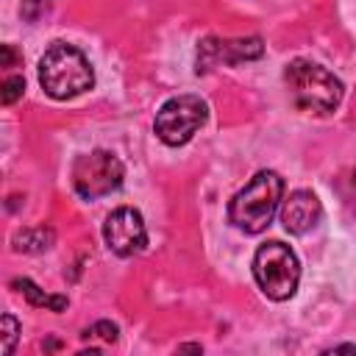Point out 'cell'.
<instances>
[{
    "instance_id": "30bf717a",
    "label": "cell",
    "mask_w": 356,
    "mask_h": 356,
    "mask_svg": "<svg viewBox=\"0 0 356 356\" xmlns=\"http://www.w3.org/2000/svg\"><path fill=\"white\" fill-rule=\"evenodd\" d=\"M56 242V234L53 228L47 225H31V228H19L14 231L11 236V248L17 253H42V250H50Z\"/></svg>"
},
{
    "instance_id": "8992f818",
    "label": "cell",
    "mask_w": 356,
    "mask_h": 356,
    "mask_svg": "<svg viewBox=\"0 0 356 356\" xmlns=\"http://www.w3.org/2000/svg\"><path fill=\"white\" fill-rule=\"evenodd\" d=\"M122 178H125V167L108 150L83 153L72 164V189L83 200H97L103 195L117 192L122 186Z\"/></svg>"
},
{
    "instance_id": "e0dca14e",
    "label": "cell",
    "mask_w": 356,
    "mask_h": 356,
    "mask_svg": "<svg viewBox=\"0 0 356 356\" xmlns=\"http://www.w3.org/2000/svg\"><path fill=\"white\" fill-rule=\"evenodd\" d=\"M334 353H339V350H350V353H356V345H337V348H331Z\"/></svg>"
},
{
    "instance_id": "277c9868",
    "label": "cell",
    "mask_w": 356,
    "mask_h": 356,
    "mask_svg": "<svg viewBox=\"0 0 356 356\" xmlns=\"http://www.w3.org/2000/svg\"><path fill=\"white\" fill-rule=\"evenodd\" d=\"M253 278L270 300H289L300 281V261L289 245L264 242L253 256Z\"/></svg>"
},
{
    "instance_id": "8fae6325",
    "label": "cell",
    "mask_w": 356,
    "mask_h": 356,
    "mask_svg": "<svg viewBox=\"0 0 356 356\" xmlns=\"http://www.w3.org/2000/svg\"><path fill=\"white\" fill-rule=\"evenodd\" d=\"M11 286H14L19 295H25V300H28L31 306H36V309L64 312V309L70 306L67 295H50V292H44V289H39L31 278H14V281H11Z\"/></svg>"
},
{
    "instance_id": "d6986e66",
    "label": "cell",
    "mask_w": 356,
    "mask_h": 356,
    "mask_svg": "<svg viewBox=\"0 0 356 356\" xmlns=\"http://www.w3.org/2000/svg\"><path fill=\"white\" fill-rule=\"evenodd\" d=\"M353 197H356V172H353Z\"/></svg>"
},
{
    "instance_id": "7a4b0ae2",
    "label": "cell",
    "mask_w": 356,
    "mask_h": 356,
    "mask_svg": "<svg viewBox=\"0 0 356 356\" xmlns=\"http://www.w3.org/2000/svg\"><path fill=\"white\" fill-rule=\"evenodd\" d=\"M284 197V178L275 170H259L228 203V220L245 234H261Z\"/></svg>"
},
{
    "instance_id": "7c38bea8",
    "label": "cell",
    "mask_w": 356,
    "mask_h": 356,
    "mask_svg": "<svg viewBox=\"0 0 356 356\" xmlns=\"http://www.w3.org/2000/svg\"><path fill=\"white\" fill-rule=\"evenodd\" d=\"M19 339V323L14 314H3V328H0V350L3 356H11L14 345Z\"/></svg>"
},
{
    "instance_id": "4fadbf2b",
    "label": "cell",
    "mask_w": 356,
    "mask_h": 356,
    "mask_svg": "<svg viewBox=\"0 0 356 356\" xmlns=\"http://www.w3.org/2000/svg\"><path fill=\"white\" fill-rule=\"evenodd\" d=\"M83 339H103V342L114 345V342L120 339V328H117V323H111V320H97L95 325H89V328L83 331Z\"/></svg>"
},
{
    "instance_id": "6da1fadb",
    "label": "cell",
    "mask_w": 356,
    "mask_h": 356,
    "mask_svg": "<svg viewBox=\"0 0 356 356\" xmlns=\"http://www.w3.org/2000/svg\"><path fill=\"white\" fill-rule=\"evenodd\" d=\"M284 83L292 103L309 114H331L345 95L342 81L317 61L292 58L284 70Z\"/></svg>"
},
{
    "instance_id": "5bb4252c",
    "label": "cell",
    "mask_w": 356,
    "mask_h": 356,
    "mask_svg": "<svg viewBox=\"0 0 356 356\" xmlns=\"http://www.w3.org/2000/svg\"><path fill=\"white\" fill-rule=\"evenodd\" d=\"M22 92H25V78L22 75H8L3 81V86H0V103L11 106V103H17L22 97Z\"/></svg>"
},
{
    "instance_id": "9c48e42d",
    "label": "cell",
    "mask_w": 356,
    "mask_h": 356,
    "mask_svg": "<svg viewBox=\"0 0 356 356\" xmlns=\"http://www.w3.org/2000/svg\"><path fill=\"white\" fill-rule=\"evenodd\" d=\"M320 217H323V206L312 189H295L289 192L286 200H281V225L295 236L312 231L320 222Z\"/></svg>"
},
{
    "instance_id": "ac0fdd59",
    "label": "cell",
    "mask_w": 356,
    "mask_h": 356,
    "mask_svg": "<svg viewBox=\"0 0 356 356\" xmlns=\"http://www.w3.org/2000/svg\"><path fill=\"white\" fill-rule=\"evenodd\" d=\"M178 350H195V353H200L203 348L200 345H178Z\"/></svg>"
},
{
    "instance_id": "52a82bcc",
    "label": "cell",
    "mask_w": 356,
    "mask_h": 356,
    "mask_svg": "<svg viewBox=\"0 0 356 356\" xmlns=\"http://www.w3.org/2000/svg\"><path fill=\"white\" fill-rule=\"evenodd\" d=\"M103 239H106L108 250L117 256H134V253L145 250L147 228H145L139 209H134V206L114 209L103 222Z\"/></svg>"
},
{
    "instance_id": "ba28073f",
    "label": "cell",
    "mask_w": 356,
    "mask_h": 356,
    "mask_svg": "<svg viewBox=\"0 0 356 356\" xmlns=\"http://www.w3.org/2000/svg\"><path fill=\"white\" fill-rule=\"evenodd\" d=\"M264 53L261 36H245V39H217L209 36L197 44V75L209 72L217 64H239V61H253Z\"/></svg>"
},
{
    "instance_id": "9a60e30c",
    "label": "cell",
    "mask_w": 356,
    "mask_h": 356,
    "mask_svg": "<svg viewBox=\"0 0 356 356\" xmlns=\"http://www.w3.org/2000/svg\"><path fill=\"white\" fill-rule=\"evenodd\" d=\"M50 8V0H22L19 3V14L25 22H39Z\"/></svg>"
},
{
    "instance_id": "3957f363",
    "label": "cell",
    "mask_w": 356,
    "mask_h": 356,
    "mask_svg": "<svg viewBox=\"0 0 356 356\" xmlns=\"http://www.w3.org/2000/svg\"><path fill=\"white\" fill-rule=\"evenodd\" d=\"M39 83L53 100H70L92 89L95 70L75 44L53 42L39 58Z\"/></svg>"
},
{
    "instance_id": "5b68a950",
    "label": "cell",
    "mask_w": 356,
    "mask_h": 356,
    "mask_svg": "<svg viewBox=\"0 0 356 356\" xmlns=\"http://www.w3.org/2000/svg\"><path fill=\"white\" fill-rule=\"evenodd\" d=\"M206 117H209V108L197 95H175L164 100L161 108L156 111L153 131L164 145L181 147L203 128Z\"/></svg>"
},
{
    "instance_id": "2e32d148",
    "label": "cell",
    "mask_w": 356,
    "mask_h": 356,
    "mask_svg": "<svg viewBox=\"0 0 356 356\" xmlns=\"http://www.w3.org/2000/svg\"><path fill=\"white\" fill-rule=\"evenodd\" d=\"M19 61V53L14 50V44H3L0 47V67H14Z\"/></svg>"
}]
</instances>
